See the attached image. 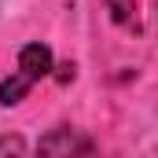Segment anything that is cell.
Listing matches in <instances>:
<instances>
[{"label": "cell", "mask_w": 158, "mask_h": 158, "mask_svg": "<svg viewBox=\"0 0 158 158\" xmlns=\"http://www.w3.org/2000/svg\"><path fill=\"white\" fill-rule=\"evenodd\" d=\"M37 158H96V147L74 129H52L40 140Z\"/></svg>", "instance_id": "obj_1"}, {"label": "cell", "mask_w": 158, "mask_h": 158, "mask_svg": "<svg viewBox=\"0 0 158 158\" xmlns=\"http://www.w3.org/2000/svg\"><path fill=\"white\" fill-rule=\"evenodd\" d=\"M30 88H33V81H26L22 74H11V77L0 81V103H4V107H11V103H19Z\"/></svg>", "instance_id": "obj_3"}, {"label": "cell", "mask_w": 158, "mask_h": 158, "mask_svg": "<svg viewBox=\"0 0 158 158\" xmlns=\"http://www.w3.org/2000/svg\"><path fill=\"white\" fill-rule=\"evenodd\" d=\"M15 74H22L26 81H40L52 74V52L44 48V44H26L22 52H19V70Z\"/></svg>", "instance_id": "obj_2"}]
</instances>
